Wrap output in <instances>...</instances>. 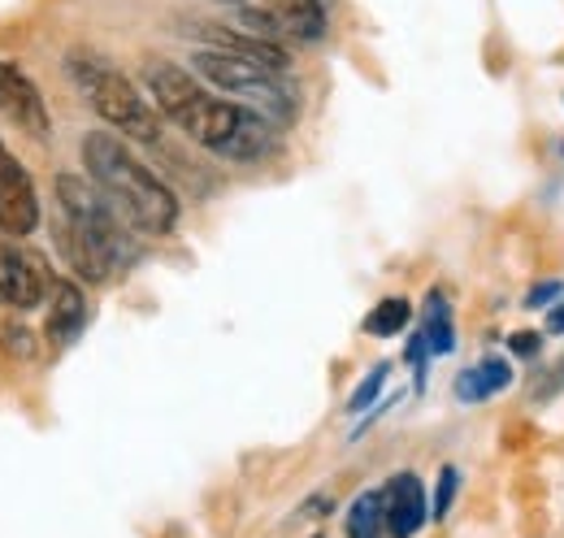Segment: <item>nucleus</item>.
Listing matches in <instances>:
<instances>
[{"mask_svg": "<svg viewBox=\"0 0 564 538\" xmlns=\"http://www.w3.org/2000/svg\"><path fill=\"white\" fill-rule=\"evenodd\" d=\"M143 83H148L161 118H170L187 139H196L200 148H209L217 157L265 161L279 148V131L270 118H261L257 109H248L221 92H209L205 78L192 69L152 57L143 66Z\"/></svg>", "mask_w": 564, "mask_h": 538, "instance_id": "nucleus-1", "label": "nucleus"}, {"mask_svg": "<svg viewBox=\"0 0 564 538\" xmlns=\"http://www.w3.org/2000/svg\"><path fill=\"white\" fill-rule=\"evenodd\" d=\"M57 208H62V252L83 282H109L113 273L135 261L127 244V222L100 196V187L83 174L57 179Z\"/></svg>", "mask_w": 564, "mask_h": 538, "instance_id": "nucleus-2", "label": "nucleus"}, {"mask_svg": "<svg viewBox=\"0 0 564 538\" xmlns=\"http://www.w3.org/2000/svg\"><path fill=\"white\" fill-rule=\"evenodd\" d=\"M83 165L100 196L140 235H165L178 222V196L143 165L140 157L109 131L83 134Z\"/></svg>", "mask_w": 564, "mask_h": 538, "instance_id": "nucleus-3", "label": "nucleus"}, {"mask_svg": "<svg viewBox=\"0 0 564 538\" xmlns=\"http://www.w3.org/2000/svg\"><path fill=\"white\" fill-rule=\"evenodd\" d=\"M66 69H70V83L78 87V96L87 100V109L100 122H109L118 134L140 139V143H156L161 139V109L143 96L127 74H118V69L109 66L105 57L70 53Z\"/></svg>", "mask_w": 564, "mask_h": 538, "instance_id": "nucleus-4", "label": "nucleus"}, {"mask_svg": "<svg viewBox=\"0 0 564 538\" xmlns=\"http://www.w3.org/2000/svg\"><path fill=\"white\" fill-rule=\"evenodd\" d=\"M192 69L217 87L221 96L257 109L261 118H270L274 127H286L295 118V92L286 87L282 69L261 66V62H248V57H235V53H217V49H200L192 57Z\"/></svg>", "mask_w": 564, "mask_h": 538, "instance_id": "nucleus-5", "label": "nucleus"}, {"mask_svg": "<svg viewBox=\"0 0 564 538\" xmlns=\"http://www.w3.org/2000/svg\"><path fill=\"white\" fill-rule=\"evenodd\" d=\"M221 4H230L252 35H265L274 44H313L326 35L322 0H221Z\"/></svg>", "mask_w": 564, "mask_h": 538, "instance_id": "nucleus-6", "label": "nucleus"}, {"mask_svg": "<svg viewBox=\"0 0 564 538\" xmlns=\"http://www.w3.org/2000/svg\"><path fill=\"white\" fill-rule=\"evenodd\" d=\"M35 226H40V201H35L31 174H26V165L0 139V235L22 239Z\"/></svg>", "mask_w": 564, "mask_h": 538, "instance_id": "nucleus-7", "label": "nucleus"}, {"mask_svg": "<svg viewBox=\"0 0 564 538\" xmlns=\"http://www.w3.org/2000/svg\"><path fill=\"white\" fill-rule=\"evenodd\" d=\"M48 287H53V269L44 266L35 252H22V248L0 252V300L4 304H13L18 313L40 309Z\"/></svg>", "mask_w": 564, "mask_h": 538, "instance_id": "nucleus-8", "label": "nucleus"}, {"mask_svg": "<svg viewBox=\"0 0 564 538\" xmlns=\"http://www.w3.org/2000/svg\"><path fill=\"white\" fill-rule=\"evenodd\" d=\"M0 114L13 118V127H22L31 139H48L53 134L48 105H44L40 87L18 66H9V62H0Z\"/></svg>", "mask_w": 564, "mask_h": 538, "instance_id": "nucleus-9", "label": "nucleus"}, {"mask_svg": "<svg viewBox=\"0 0 564 538\" xmlns=\"http://www.w3.org/2000/svg\"><path fill=\"white\" fill-rule=\"evenodd\" d=\"M382 508H387V535L391 538H417V530L430 517L425 504V486L417 473H395L382 491Z\"/></svg>", "mask_w": 564, "mask_h": 538, "instance_id": "nucleus-10", "label": "nucleus"}, {"mask_svg": "<svg viewBox=\"0 0 564 538\" xmlns=\"http://www.w3.org/2000/svg\"><path fill=\"white\" fill-rule=\"evenodd\" d=\"M87 326V300L70 278H53L48 287V343L53 347H70Z\"/></svg>", "mask_w": 564, "mask_h": 538, "instance_id": "nucleus-11", "label": "nucleus"}, {"mask_svg": "<svg viewBox=\"0 0 564 538\" xmlns=\"http://www.w3.org/2000/svg\"><path fill=\"white\" fill-rule=\"evenodd\" d=\"M508 383H512V365L503 356H482L474 369H465L456 378V396L465 404H482L491 400V396H499Z\"/></svg>", "mask_w": 564, "mask_h": 538, "instance_id": "nucleus-12", "label": "nucleus"}, {"mask_svg": "<svg viewBox=\"0 0 564 538\" xmlns=\"http://www.w3.org/2000/svg\"><path fill=\"white\" fill-rule=\"evenodd\" d=\"M425 343H430V356H447L456 352V331H452V313H447V300L443 291H430L425 295Z\"/></svg>", "mask_w": 564, "mask_h": 538, "instance_id": "nucleus-13", "label": "nucleus"}, {"mask_svg": "<svg viewBox=\"0 0 564 538\" xmlns=\"http://www.w3.org/2000/svg\"><path fill=\"white\" fill-rule=\"evenodd\" d=\"M387 535V508H382V491H365L356 495L348 508V538H382Z\"/></svg>", "mask_w": 564, "mask_h": 538, "instance_id": "nucleus-14", "label": "nucleus"}, {"mask_svg": "<svg viewBox=\"0 0 564 538\" xmlns=\"http://www.w3.org/2000/svg\"><path fill=\"white\" fill-rule=\"evenodd\" d=\"M409 322H413V304H409V300H400V295H391V300H382V304L365 318V335L391 338V335H400Z\"/></svg>", "mask_w": 564, "mask_h": 538, "instance_id": "nucleus-15", "label": "nucleus"}, {"mask_svg": "<svg viewBox=\"0 0 564 538\" xmlns=\"http://www.w3.org/2000/svg\"><path fill=\"white\" fill-rule=\"evenodd\" d=\"M0 347L13 352V356H35V335L22 326L18 309L0 300Z\"/></svg>", "mask_w": 564, "mask_h": 538, "instance_id": "nucleus-16", "label": "nucleus"}, {"mask_svg": "<svg viewBox=\"0 0 564 538\" xmlns=\"http://www.w3.org/2000/svg\"><path fill=\"white\" fill-rule=\"evenodd\" d=\"M387 374H391V365H387V361H382V365H373V369H369V378H365V383H360V387L352 391V400H348V412H365L369 404L378 400V396H382V383H387Z\"/></svg>", "mask_w": 564, "mask_h": 538, "instance_id": "nucleus-17", "label": "nucleus"}, {"mask_svg": "<svg viewBox=\"0 0 564 538\" xmlns=\"http://www.w3.org/2000/svg\"><path fill=\"white\" fill-rule=\"evenodd\" d=\"M456 482H460V473L452 470V465L438 470V491H434V504H430V517H434V521L447 517V508H452V499H456Z\"/></svg>", "mask_w": 564, "mask_h": 538, "instance_id": "nucleus-18", "label": "nucleus"}, {"mask_svg": "<svg viewBox=\"0 0 564 538\" xmlns=\"http://www.w3.org/2000/svg\"><path fill=\"white\" fill-rule=\"evenodd\" d=\"M508 347L517 352V356H539V347H543V335H534V331H517V335H508Z\"/></svg>", "mask_w": 564, "mask_h": 538, "instance_id": "nucleus-19", "label": "nucleus"}, {"mask_svg": "<svg viewBox=\"0 0 564 538\" xmlns=\"http://www.w3.org/2000/svg\"><path fill=\"white\" fill-rule=\"evenodd\" d=\"M556 295H561V282L552 278V282H539V287L525 295V304H530V309H543V304H552Z\"/></svg>", "mask_w": 564, "mask_h": 538, "instance_id": "nucleus-20", "label": "nucleus"}, {"mask_svg": "<svg viewBox=\"0 0 564 538\" xmlns=\"http://www.w3.org/2000/svg\"><path fill=\"white\" fill-rule=\"evenodd\" d=\"M547 331H552V335H564V304H556V309H552V318H547Z\"/></svg>", "mask_w": 564, "mask_h": 538, "instance_id": "nucleus-21", "label": "nucleus"}, {"mask_svg": "<svg viewBox=\"0 0 564 538\" xmlns=\"http://www.w3.org/2000/svg\"><path fill=\"white\" fill-rule=\"evenodd\" d=\"M564 387V365H556V374H552V387H547V391H543V396H556V391H561Z\"/></svg>", "mask_w": 564, "mask_h": 538, "instance_id": "nucleus-22", "label": "nucleus"}, {"mask_svg": "<svg viewBox=\"0 0 564 538\" xmlns=\"http://www.w3.org/2000/svg\"><path fill=\"white\" fill-rule=\"evenodd\" d=\"M313 538H322V535H313Z\"/></svg>", "mask_w": 564, "mask_h": 538, "instance_id": "nucleus-23", "label": "nucleus"}]
</instances>
